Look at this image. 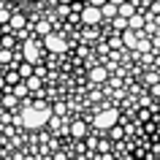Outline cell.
<instances>
[{"label": "cell", "mask_w": 160, "mask_h": 160, "mask_svg": "<svg viewBox=\"0 0 160 160\" xmlns=\"http://www.w3.org/2000/svg\"><path fill=\"white\" fill-rule=\"evenodd\" d=\"M109 3H114V6H122V3H125V0H109Z\"/></svg>", "instance_id": "obj_34"}, {"label": "cell", "mask_w": 160, "mask_h": 160, "mask_svg": "<svg viewBox=\"0 0 160 160\" xmlns=\"http://www.w3.org/2000/svg\"><path fill=\"white\" fill-rule=\"evenodd\" d=\"M119 8V17H125V19H130L136 14V3H130V0H125V3H122V6H117Z\"/></svg>", "instance_id": "obj_11"}, {"label": "cell", "mask_w": 160, "mask_h": 160, "mask_svg": "<svg viewBox=\"0 0 160 160\" xmlns=\"http://www.w3.org/2000/svg\"><path fill=\"white\" fill-rule=\"evenodd\" d=\"M43 49L54 52V54H62V52H68V43L62 41L57 33H46L43 35Z\"/></svg>", "instance_id": "obj_4"}, {"label": "cell", "mask_w": 160, "mask_h": 160, "mask_svg": "<svg viewBox=\"0 0 160 160\" xmlns=\"http://www.w3.org/2000/svg\"><path fill=\"white\" fill-rule=\"evenodd\" d=\"M98 149H101L103 155H109V149H111V144H109V138H103V141H98Z\"/></svg>", "instance_id": "obj_23"}, {"label": "cell", "mask_w": 160, "mask_h": 160, "mask_svg": "<svg viewBox=\"0 0 160 160\" xmlns=\"http://www.w3.org/2000/svg\"><path fill=\"white\" fill-rule=\"evenodd\" d=\"M11 19V8H0V25H6Z\"/></svg>", "instance_id": "obj_22"}, {"label": "cell", "mask_w": 160, "mask_h": 160, "mask_svg": "<svg viewBox=\"0 0 160 160\" xmlns=\"http://www.w3.org/2000/svg\"><path fill=\"white\" fill-rule=\"evenodd\" d=\"M35 33L46 35V33H49V22H38V27H35Z\"/></svg>", "instance_id": "obj_24"}, {"label": "cell", "mask_w": 160, "mask_h": 160, "mask_svg": "<svg viewBox=\"0 0 160 160\" xmlns=\"http://www.w3.org/2000/svg\"><path fill=\"white\" fill-rule=\"evenodd\" d=\"M33 73H35V76H41V79H43V76H46V71H43L41 65H35V71H33Z\"/></svg>", "instance_id": "obj_29"}, {"label": "cell", "mask_w": 160, "mask_h": 160, "mask_svg": "<svg viewBox=\"0 0 160 160\" xmlns=\"http://www.w3.org/2000/svg\"><path fill=\"white\" fill-rule=\"evenodd\" d=\"M52 160H68V155H65V152H57V155H54Z\"/></svg>", "instance_id": "obj_31"}, {"label": "cell", "mask_w": 160, "mask_h": 160, "mask_svg": "<svg viewBox=\"0 0 160 160\" xmlns=\"http://www.w3.org/2000/svg\"><path fill=\"white\" fill-rule=\"evenodd\" d=\"M25 84H27V90H30V92H41V84H43V79H41V76H27V79H25Z\"/></svg>", "instance_id": "obj_10"}, {"label": "cell", "mask_w": 160, "mask_h": 160, "mask_svg": "<svg viewBox=\"0 0 160 160\" xmlns=\"http://www.w3.org/2000/svg\"><path fill=\"white\" fill-rule=\"evenodd\" d=\"M3 87H6V76L0 73V90H3Z\"/></svg>", "instance_id": "obj_33"}, {"label": "cell", "mask_w": 160, "mask_h": 160, "mask_svg": "<svg viewBox=\"0 0 160 160\" xmlns=\"http://www.w3.org/2000/svg\"><path fill=\"white\" fill-rule=\"evenodd\" d=\"M128 27H130V30H136V33H138V30H144V27H147V17H144V14H138V11H136L133 17L128 19Z\"/></svg>", "instance_id": "obj_8"}, {"label": "cell", "mask_w": 160, "mask_h": 160, "mask_svg": "<svg viewBox=\"0 0 160 160\" xmlns=\"http://www.w3.org/2000/svg\"><path fill=\"white\" fill-rule=\"evenodd\" d=\"M101 14H103V19H114L119 14V8L114 6V3H106V6H101Z\"/></svg>", "instance_id": "obj_14"}, {"label": "cell", "mask_w": 160, "mask_h": 160, "mask_svg": "<svg viewBox=\"0 0 160 160\" xmlns=\"http://www.w3.org/2000/svg\"><path fill=\"white\" fill-rule=\"evenodd\" d=\"M136 52H149V43H147V41H138V43H136Z\"/></svg>", "instance_id": "obj_26"}, {"label": "cell", "mask_w": 160, "mask_h": 160, "mask_svg": "<svg viewBox=\"0 0 160 160\" xmlns=\"http://www.w3.org/2000/svg\"><path fill=\"white\" fill-rule=\"evenodd\" d=\"M52 111H54V117H65V106H62V103H57Z\"/></svg>", "instance_id": "obj_25"}, {"label": "cell", "mask_w": 160, "mask_h": 160, "mask_svg": "<svg viewBox=\"0 0 160 160\" xmlns=\"http://www.w3.org/2000/svg\"><path fill=\"white\" fill-rule=\"evenodd\" d=\"M117 122H119V109H114V106H111V109L98 111V114L92 117V125L98 128V130H111Z\"/></svg>", "instance_id": "obj_2"}, {"label": "cell", "mask_w": 160, "mask_h": 160, "mask_svg": "<svg viewBox=\"0 0 160 160\" xmlns=\"http://www.w3.org/2000/svg\"><path fill=\"white\" fill-rule=\"evenodd\" d=\"M68 136H71V138H87V122L84 119L71 122V125H68Z\"/></svg>", "instance_id": "obj_6"}, {"label": "cell", "mask_w": 160, "mask_h": 160, "mask_svg": "<svg viewBox=\"0 0 160 160\" xmlns=\"http://www.w3.org/2000/svg\"><path fill=\"white\" fill-rule=\"evenodd\" d=\"M106 79H109V71H106V68H101V65L90 68V82H95V84H103Z\"/></svg>", "instance_id": "obj_7"}, {"label": "cell", "mask_w": 160, "mask_h": 160, "mask_svg": "<svg viewBox=\"0 0 160 160\" xmlns=\"http://www.w3.org/2000/svg\"><path fill=\"white\" fill-rule=\"evenodd\" d=\"M6 76V87H14V84H19L22 82V76H19V71L14 68V71H8V73H3Z\"/></svg>", "instance_id": "obj_16"}, {"label": "cell", "mask_w": 160, "mask_h": 160, "mask_svg": "<svg viewBox=\"0 0 160 160\" xmlns=\"http://www.w3.org/2000/svg\"><path fill=\"white\" fill-rule=\"evenodd\" d=\"M60 6H73V0H57Z\"/></svg>", "instance_id": "obj_32"}, {"label": "cell", "mask_w": 160, "mask_h": 160, "mask_svg": "<svg viewBox=\"0 0 160 160\" xmlns=\"http://www.w3.org/2000/svg\"><path fill=\"white\" fill-rule=\"evenodd\" d=\"M8 27H11V33H14V30H22V27H25V17H22V14H11Z\"/></svg>", "instance_id": "obj_12"}, {"label": "cell", "mask_w": 160, "mask_h": 160, "mask_svg": "<svg viewBox=\"0 0 160 160\" xmlns=\"http://www.w3.org/2000/svg\"><path fill=\"white\" fill-rule=\"evenodd\" d=\"M11 92L17 95L19 101H25L27 95H30V90H27V84H25V82H19V84H14V87H11Z\"/></svg>", "instance_id": "obj_13"}, {"label": "cell", "mask_w": 160, "mask_h": 160, "mask_svg": "<svg viewBox=\"0 0 160 160\" xmlns=\"http://www.w3.org/2000/svg\"><path fill=\"white\" fill-rule=\"evenodd\" d=\"M79 19H82L84 25H98V22L103 19V14H101V8H98V6H90V3H87L84 8L79 11Z\"/></svg>", "instance_id": "obj_5"}, {"label": "cell", "mask_w": 160, "mask_h": 160, "mask_svg": "<svg viewBox=\"0 0 160 160\" xmlns=\"http://www.w3.org/2000/svg\"><path fill=\"white\" fill-rule=\"evenodd\" d=\"M33 106H35V109H41V111H46V109H52V106H46V101H35Z\"/></svg>", "instance_id": "obj_27"}, {"label": "cell", "mask_w": 160, "mask_h": 160, "mask_svg": "<svg viewBox=\"0 0 160 160\" xmlns=\"http://www.w3.org/2000/svg\"><path fill=\"white\" fill-rule=\"evenodd\" d=\"M14 60V49H0V62L6 65V62H11Z\"/></svg>", "instance_id": "obj_19"}, {"label": "cell", "mask_w": 160, "mask_h": 160, "mask_svg": "<svg viewBox=\"0 0 160 160\" xmlns=\"http://www.w3.org/2000/svg\"><path fill=\"white\" fill-rule=\"evenodd\" d=\"M152 95H155V98H160V82H158V84H152Z\"/></svg>", "instance_id": "obj_30"}, {"label": "cell", "mask_w": 160, "mask_h": 160, "mask_svg": "<svg viewBox=\"0 0 160 160\" xmlns=\"http://www.w3.org/2000/svg\"><path fill=\"white\" fill-rule=\"evenodd\" d=\"M158 82H160V73H158V71H149V73H147V84H158Z\"/></svg>", "instance_id": "obj_21"}, {"label": "cell", "mask_w": 160, "mask_h": 160, "mask_svg": "<svg viewBox=\"0 0 160 160\" xmlns=\"http://www.w3.org/2000/svg\"><path fill=\"white\" fill-rule=\"evenodd\" d=\"M17 71H19V76H22V82H25L27 76H33L35 65H33V62H19V68H17Z\"/></svg>", "instance_id": "obj_15"}, {"label": "cell", "mask_w": 160, "mask_h": 160, "mask_svg": "<svg viewBox=\"0 0 160 160\" xmlns=\"http://www.w3.org/2000/svg\"><path fill=\"white\" fill-rule=\"evenodd\" d=\"M109 136H111V141H119V138L125 136V130H122V128H119V125H114V128H111V130H109Z\"/></svg>", "instance_id": "obj_20"}, {"label": "cell", "mask_w": 160, "mask_h": 160, "mask_svg": "<svg viewBox=\"0 0 160 160\" xmlns=\"http://www.w3.org/2000/svg\"><path fill=\"white\" fill-rule=\"evenodd\" d=\"M87 3H90V6H98V8H101V6H106L109 0H87Z\"/></svg>", "instance_id": "obj_28"}, {"label": "cell", "mask_w": 160, "mask_h": 160, "mask_svg": "<svg viewBox=\"0 0 160 160\" xmlns=\"http://www.w3.org/2000/svg\"><path fill=\"white\" fill-rule=\"evenodd\" d=\"M122 43H125V49H136V43H138V35H136V30H122Z\"/></svg>", "instance_id": "obj_9"}, {"label": "cell", "mask_w": 160, "mask_h": 160, "mask_svg": "<svg viewBox=\"0 0 160 160\" xmlns=\"http://www.w3.org/2000/svg\"><path fill=\"white\" fill-rule=\"evenodd\" d=\"M22 57H25V62L38 65V62H41V46H38L33 38H27V41L22 43Z\"/></svg>", "instance_id": "obj_3"}, {"label": "cell", "mask_w": 160, "mask_h": 160, "mask_svg": "<svg viewBox=\"0 0 160 160\" xmlns=\"http://www.w3.org/2000/svg\"><path fill=\"white\" fill-rule=\"evenodd\" d=\"M111 25H114V30H117V33H122V30H128V19L117 14V17L111 19Z\"/></svg>", "instance_id": "obj_18"}, {"label": "cell", "mask_w": 160, "mask_h": 160, "mask_svg": "<svg viewBox=\"0 0 160 160\" xmlns=\"http://www.w3.org/2000/svg\"><path fill=\"white\" fill-rule=\"evenodd\" d=\"M14 33H3V38H0V49H14Z\"/></svg>", "instance_id": "obj_17"}, {"label": "cell", "mask_w": 160, "mask_h": 160, "mask_svg": "<svg viewBox=\"0 0 160 160\" xmlns=\"http://www.w3.org/2000/svg\"><path fill=\"white\" fill-rule=\"evenodd\" d=\"M52 117H54V111H52V109L41 111V109H35V106H22V111L14 117V125L25 128V130H38V128L49 125Z\"/></svg>", "instance_id": "obj_1"}, {"label": "cell", "mask_w": 160, "mask_h": 160, "mask_svg": "<svg viewBox=\"0 0 160 160\" xmlns=\"http://www.w3.org/2000/svg\"><path fill=\"white\" fill-rule=\"evenodd\" d=\"M25 160H35V158H25Z\"/></svg>", "instance_id": "obj_35"}]
</instances>
